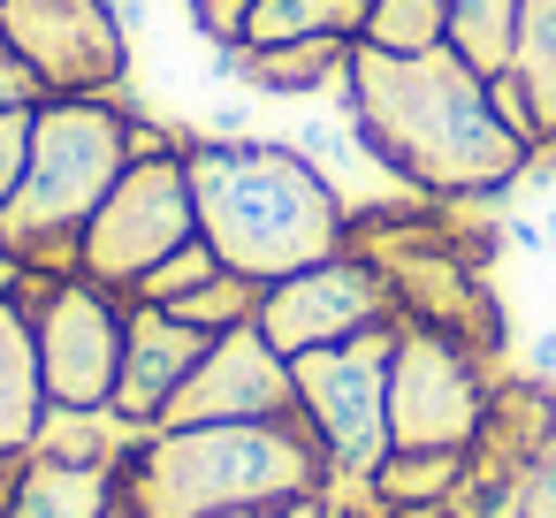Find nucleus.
I'll return each mask as SVG.
<instances>
[{
    "label": "nucleus",
    "mask_w": 556,
    "mask_h": 518,
    "mask_svg": "<svg viewBox=\"0 0 556 518\" xmlns=\"http://www.w3.org/2000/svg\"><path fill=\"white\" fill-rule=\"evenodd\" d=\"M336 108L358 153L419 199H495L533 176V153L495 123L488 77L457 47H427V54L358 47Z\"/></svg>",
    "instance_id": "f257e3e1"
},
{
    "label": "nucleus",
    "mask_w": 556,
    "mask_h": 518,
    "mask_svg": "<svg viewBox=\"0 0 556 518\" xmlns=\"http://www.w3.org/2000/svg\"><path fill=\"white\" fill-rule=\"evenodd\" d=\"M510 70L533 92L548 138H556V0H518V39H510Z\"/></svg>",
    "instance_id": "6ab92c4d"
},
{
    "label": "nucleus",
    "mask_w": 556,
    "mask_h": 518,
    "mask_svg": "<svg viewBox=\"0 0 556 518\" xmlns=\"http://www.w3.org/2000/svg\"><path fill=\"white\" fill-rule=\"evenodd\" d=\"M351 54L358 39H298V47H229L214 62L260 100H336L351 85Z\"/></svg>",
    "instance_id": "ddd939ff"
},
{
    "label": "nucleus",
    "mask_w": 556,
    "mask_h": 518,
    "mask_svg": "<svg viewBox=\"0 0 556 518\" xmlns=\"http://www.w3.org/2000/svg\"><path fill=\"white\" fill-rule=\"evenodd\" d=\"M130 168V100H39L31 168L0 206L9 260L24 275H77L85 222Z\"/></svg>",
    "instance_id": "20e7f679"
},
{
    "label": "nucleus",
    "mask_w": 556,
    "mask_h": 518,
    "mask_svg": "<svg viewBox=\"0 0 556 518\" xmlns=\"http://www.w3.org/2000/svg\"><path fill=\"white\" fill-rule=\"evenodd\" d=\"M366 0H252L244 47H298V39H358Z\"/></svg>",
    "instance_id": "f3484780"
},
{
    "label": "nucleus",
    "mask_w": 556,
    "mask_h": 518,
    "mask_svg": "<svg viewBox=\"0 0 556 518\" xmlns=\"http://www.w3.org/2000/svg\"><path fill=\"white\" fill-rule=\"evenodd\" d=\"M495 374L503 366L480 358L472 343H457L442 328L396 320V351H389V442L396 450H472Z\"/></svg>",
    "instance_id": "0eeeda50"
},
{
    "label": "nucleus",
    "mask_w": 556,
    "mask_h": 518,
    "mask_svg": "<svg viewBox=\"0 0 556 518\" xmlns=\"http://www.w3.org/2000/svg\"><path fill=\"white\" fill-rule=\"evenodd\" d=\"M488 100H495V123H503L526 153H541V146H548V123H541L533 92L518 85V70H495V77H488Z\"/></svg>",
    "instance_id": "b1692460"
},
{
    "label": "nucleus",
    "mask_w": 556,
    "mask_h": 518,
    "mask_svg": "<svg viewBox=\"0 0 556 518\" xmlns=\"http://www.w3.org/2000/svg\"><path fill=\"white\" fill-rule=\"evenodd\" d=\"M381 518H450L442 503H404V510H381Z\"/></svg>",
    "instance_id": "473e14b6"
},
{
    "label": "nucleus",
    "mask_w": 556,
    "mask_h": 518,
    "mask_svg": "<svg viewBox=\"0 0 556 518\" xmlns=\"http://www.w3.org/2000/svg\"><path fill=\"white\" fill-rule=\"evenodd\" d=\"M450 9V47L480 70V77H495V70H510V39H518V0H442Z\"/></svg>",
    "instance_id": "412c9836"
},
{
    "label": "nucleus",
    "mask_w": 556,
    "mask_h": 518,
    "mask_svg": "<svg viewBox=\"0 0 556 518\" xmlns=\"http://www.w3.org/2000/svg\"><path fill=\"white\" fill-rule=\"evenodd\" d=\"M214 518H267V510H214Z\"/></svg>",
    "instance_id": "72a5a7b5"
},
{
    "label": "nucleus",
    "mask_w": 556,
    "mask_h": 518,
    "mask_svg": "<svg viewBox=\"0 0 556 518\" xmlns=\"http://www.w3.org/2000/svg\"><path fill=\"white\" fill-rule=\"evenodd\" d=\"M260 290H267V282H244V275L222 267V275H206L191 298H176L168 313L191 320L199 336H229V328H252V320H260Z\"/></svg>",
    "instance_id": "4be33fe9"
},
{
    "label": "nucleus",
    "mask_w": 556,
    "mask_h": 518,
    "mask_svg": "<svg viewBox=\"0 0 556 518\" xmlns=\"http://www.w3.org/2000/svg\"><path fill=\"white\" fill-rule=\"evenodd\" d=\"M24 465H31V450H9V457H0V518H16V495H24Z\"/></svg>",
    "instance_id": "c85d7f7f"
},
{
    "label": "nucleus",
    "mask_w": 556,
    "mask_h": 518,
    "mask_svg": "<svg viewBox=\"0 0 556 518\" xmlns=\"http://www.w3.org/2000/svg\"><path fill=\"white\" fill-rule=\"evenodd\" d=\"M115 518H123V510H115Z\"/></svg>",
    "instance_id": "f704fd0d"
},
{
    "label": "nucleus",
    "mask_w": 556,
    "mask_h": 518,
    "mask_svg": "<svg viewBox=\"0 0 556 518\" xmlns=\"http://www.w3.org/2000/svg\"><path fill=\"white\" fill-rule=\"evenodd\" d=\"M31 123H39V108H9V115H0V206L16 199V184L31 168Z\"/></svg>",
    "instance_id": "a878e982"
},
{
    "label": "nucleus",
    "mask_w": 556,
    "mask_h": 518,
    "mask_svg": "<svg viewBox=\"0 0 556 518\" xmlns=\"http://www.w3.org/2000/svg\"><path fill=\"white\" fill-rule=\"evenodd\" d=\"M358 47H374V54H427V47H450V9H442V0H366Z\"/></svg>",
    "instance_id": "aec40b11"
},
{
    "label": "nucleus",
    "mask_w": 556,
    "mask_h": 518,
    "mask_svg": "<svg viewBox=\"0 0 556 518\" xmlns=\"http://www.w3.org/2000/svg\"><path fill=\"white\" fill-rule=\"evenodd\" d=\"M214 336H199L191 320H176L168 305H130L123 328V374H115V412L130 427H161L168 396L191 381V366L206 358Z\"/></svg>",
    "instance_id": "f8f14e48"
},
{
    "label": "nucleus",
    "mask_w": 556,
    "mask_h": 518,
    "mask_svg": "<svg viewBox=\"0 0 556 518\" xmlns=\"http://www.w3.org/2000/svg\"><path fill=\"white\" fill-rule=\"evenodd\" d=\"M533 374H556V328H548V336H533Z\"/></svg>",
    "instance_id": "7c9ffc66"
},
{
    "label": "nucleus",
    "mask_w": 556,
    "mask_h": 518,
    "mask_svg": "<svg viewBox=\"0 0 556 518\" xmlns=\"http://www.w3.org/2000/svg\"><path fill=\"white\" fill-rule=\"evenodd\" d=\"M16 518H115V472L108 465H62V457L31 450Z\"/></svg>",
    "instance_id": "dca6fc26"
},
{
    "label": "nucleus",
    "mask_w": 556,
    "mask_h": 518,
    "mask_svg": "<svg viewBox=\"0 0 556 518\" xmlns=\"http://www.w3.org/2000/svg\"><path fill=\"white\" fill-rule=\"evenodd\" d=\"M146 434H153V427H130L115 404H47L31 450H39V457H62V465H108V472H115Z\"/></svg>",
    "instance_id": "2eb2a0df"
},
{
    "label": "nucleus",
    "mask_w": 556,
    "mask_h": 518,
    "mask_svg": "<svg viewBox=\"0 0 556 518\" xmlns=\"http://www.w3.org/2000/svg\"><path fill=\"white\" fill-rule=\"evenodd\" d=\"M267 518H328V503H320V495H298V503H282V510H267Z\"/></svg>",
    "instance_id": "c756f323"
},
{
    "label": "nucleus",
    "mask_w": 556,
    "mask_h": 518,
    "mask_svg": "<svg viewBox=\"0 0 556 518\" xmlns=\"http://www.w3.org/2000/svg\"><path fill=\"white\" fill-rule=\"evenodd\" d=\"M16 305L31 313L47 404H115L130 298H115L85 275H16Z\"/></svg>",
    "instance_id": "423d86ee"
},
{
    "label": "nucleus",
    "mask_w": 556,
    "mask_h": 518,
    "mask_svg": "<svg viewBox=\"0 0 556 518\" xmlns=\"http://www.w3.org/2000/svg\"><path fill=\"white\" fill-rule=\"evenodd\" d=\"M16 275H24V267L9 260V229H0V290H16Z\"/></svg>",
    "instance_id": "2f4dec72"
},
{
    "label": "nucleus",
    "mask_w": 556,
    "mask_h": 518,
    "mask_svg": "<svg viewBox=\"0 0 556 518\" xmlns=\"http://www.w3.org/2000/svg\"><path fill=\"white\" fill-rule=\"evenodd\" d=\"M199 237V199H191V168L184 153L168 161H130L123 184L100 199V214L85 222V244H77V275L130 298L168 252H184Z\"/></svg>",
    "instance_id": "39448f33"
},
{
    "label": "nucleus",
    "mask_w": 556,
    "mask_h": 518,
    "mask_svg": "<svg viewBox=\"0 0 556 518\" xmlns=\"http://www.w3.org/2000/svg\"><path fill=\"white\" fill-rule=\"evenodd\" d=\"M298 412V374L260 328H229L206 343L191 381L168 396L161 427H214V419H282Z\"/></svg>",
    "instance_id": "9b49d317"
},
{
    "label": "nucleus",
    "mask_w": 556,
    "mask_h": 518,
    "mask_svg": "<svg viewBox=\"0 0 556 518\" xmlns=\"http://www.w3.org/2000/svg\"><path fill=\"white\" fill-rule=\"evenodd\" d=\"M206 275H222V260H214V244H206V237H191L184 252H168V260L130 290V305H176V298H191Z\"/></svg>",
    "instance_id": "5701e85b"
},
{
    "label": "nucleus",
    "mask_w": 556,
    "mask_h": 518,
    "mask_svg": "<svg viewBox=\"0 0 556 518\" xmlns=\"http://www.w3.org/2000/svg\"><path fill=\"white\" fill-rule=\"evenodd\" d=\"M184 16H191V31H199L214 54H229V47H244V16H252V0H184Z\"/></svg>",
    "instance_id": "393cba45"
},
{
    "label": "nucleus",
    "mask_w": 556,
    "mask_h": 518,
    "mask_svg": "<svg viewBox=\"0 0 556 518\" xmlns=\"http://www.w3.org/2000/svg\"><path fill=\"white\" fill-rule=\"evenodd\" d=\"M328 457L305 412L282 419H214V427H153L115 465L123 518H214V510H282L320 495Z\"/></svg>",
    "instance_id": "7ed1b4c3"
},
{
    "label": "nucleus",
    "mask_w": 556,
    "mask_h": 518,
    "mask_svg": "<svg viewBox=\"0 0 556 518\" xmlns=\"http://www.w3.org/2000/svg\"><path fill=\"white\" fill-rule=\"evenodd\" d=\"M0 31L47 100H130V24L115 0H0Z\"/></svg>",
    "instance_id": "1a4fd4ad"
},
{
    "label": "nucleus",
    "mask_w": 556,
    "mask_h": 518,
    "mask_svg": "<svg viewBox=\"0 0 556 518\" xmlns=\"http://www.w3.org/2000/svg\"><path fill=\"white\" fill-rule=\"evenodd\" d=\"M465 465H472V450H389L381 465H374V495L389 503V510H404V503H457V488H465Z\"/></svg>",
    "instance_id": "a211bd4d"
},
{
    "label": "nucleus",
    "mask_w": 556,
    "mask_h": 518,
    "mask_svg": "<svg viewBox=\"0 0 556 518\" xmlns=\"http://www.w3.org/2000/svg\"><path fill=\"white\" fill-rule=\"evenodd\" d=\"M252 328L282 358H305V351L351 343L366 328H396V298H389V282H381V267L366 252H336V260H313V267L267 282Z\"/></svg>",
    "instance_id": "9d476101"
},
{
    "label": "nucleus",
    "mask_w": 556,
    "mask_h": 518,
    "mask_svg": "<svg viewBox=\"0 0 556 518\" xmlns=\"http://www.w3.org/2000/svg\"><path fill=\"white\" fill-rule=\"evenodd\" d=\"M39 419H47V374H39L31 313L16 305V290H0V457L31 450Z\"/></svg>",
    "instance_id": "4468645a"
},
{
    "label": "nucleus",
    "mask_w": 556,
    "mask_h": 518,
    "mask_svg": "<svg viewBox=\"0 0 556 518\" xmlns=\"http://www.w3.org/2000/svg\"><path fill=\"white\" fill-rule=\"evenodd\" d=\"M389 351H396V328H366L351 343H328V351L290 358L298 412L320 434L328 472H366L374 480V465L396 450L389 442Z\"/></svg>",
    "instance_id": "6e6552de"
},
{
    "label": "nucleus",
    "mask_w": 556,
    "mask_h": 518,
    "mask_svg": "<svg viewBox=\"0 0 556 518\" xmlns=\"http://www.w3.org/2000/svg\"><path fill=\"white\" fill-rule=\"evenodd\" d=\"M510 518H556V442H541V457L518 472V488H510Z\"/></svg>",
    "instance_id": "bb28decb"
},
{
    "label": "nucleus",
    "mask_w": 556,
    "mask_h": 518,
    "mask_svg": "<svg viewBox=\"0 0 556 518\" xmlns=\"http://www.w3.org/2000/svg\"><path fill=\"white\" fill-rule=\"evenodd\" d=\"M47 100V85L31 77V62L9 47V31H0V115H9V108H39Z\"/></svg>",
    "instance_id": "cd10ccee"
},
{
    "label": "nucleus",
    "mask_w": 556,
    "mask_h": 518,
    "mask_svg": "<svg viewBox=\"0 0 556 518\" xmlns=\"http://www.w3.org/2000/svg\"><path fill=\"white\" fill-rule=\"evenodd\" d=\"M199 237L244 282H282L313 260L351 252V206L313 153L275 138H191L184 146Z\"/></svg>",
    "instance_id": "f03ea898"
}]
</instances>
